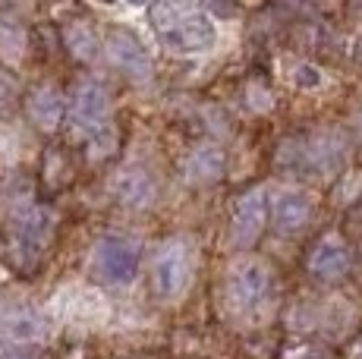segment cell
Segmentation results:
<instances>
[{
	"label": "cell",
	"mask_w": 362,
	"mask_h": 359,
	"mask_svg": "<svg viewBox=\"0 0 362 359\" xmlns=\"http://www.w3.org/2000/svg\"><path fill=\"white\" fill-rule=\"evenodd\" d=\"M271 296V271L259 259H240L227 271V302L236 315H252Z\"/></svg>",
	"instance_id": "obj_1"
},
{
	"label": "cell",
	"mask_w": 362,
	"mask_h": 359,
	"mask_svg": "<svg viewBox=\"0 0 362 359\" xmlns=\"http://www.w3.org/2000/svg\"><path fill=\"white\" fill-rule=\"evenodd\" d=\"M192 249L186 240H167L161 243V249L155 255V265H151V281L161 300H177L186 293L192 281Z\"/></svg>",
	"instance_id": "obj_2"
},
{
	"label": "cell",
	"mask_w": 362,
	"mask_h": 359,
	"mask_svg": "<svg viewBox=\"0 0 362 359\" xmlns=\"http://www.w3.org/2000/svg\"><path fill=\"white\" fill-rule=\"evenodd\" d=\"M92 271L104 284H129L139 271V246L127 237H104L92 252Z\"/></svg>",
	"instance_id": "obj_3"
},
{
	"label": "cell",
	"mask_w": 362,
	"mask_h": 359,
	"mask_svg": "<svg viewBox=\"0 0 362 359\" xmlns=\"http://www.w3.org/2000/svg\"><path fill=\"white\" fill-rule=\"evenodd\" d=\"M268 215H271V205L264 189H249L236 199L233 218H230V240L236 249L255 246V240L262 237L264 224H268Z\"/></svg>",
	"instance_id": "obj_4"
},
{
	"label": "cell",
	"mask_w": 362,
	"mask_h": 359,
	"mask_svg": "<svg viewBox=\"0 0 362 359\" xmlns=\"http://www.w3.org/2000/svg\"><path fill=\"white\" fill-rule=\"evenodd\" d=\"M51 334V324L47 315L41 309L29 306V302H10V306H0V337L6 343H41Z\"/></svg>",
	"instance_id": "obj_5"
},
{
	"label": "cell",
	"mask_w": 362,
	"mask_h": 359,
	"mask_svg": "<svg viewBox=\"0 0 362 359\" xmlns=\"http://www.w3.org/2000/svg\"><path fill=\"white\" fill-rule=\"evenodd\" d=\"M161 38H164L167 51L183 54V57H199V54H208L218 45V25H214L205 13H196V16H189L186 23L164 29Z\"/></svg>",
	"instance_id": "obj_6"
},
{
	"label": "cell",
	"mask_w": 362,
	"mask_h": 359,
	"mask_svg": "<svg viewBox=\"0 0 362 359\" xmlns=\"http://www.w3.org/2000/svg\"><path fill=\"white\" fill-rule=\"evenodd\" d=\"M73 123L79 133L98 136L110 129V95L98 82H82L73 95Z\"/></svg>",
	"instance_id": "obj_7"
},
{
	"label": "cell",
	"mask_w": 362,
	"mask_h": 359,
	"mask_svg": "<svg viewBox=\"0 0 362 359\" xmlns=\"http://www.w3.org/2000/svg\"><path fill=\"white\" fill-rule=\"evenodd\" d=\"M104 51H107V60L117 66L123 76H129L132 82H148L151 79V57L145 54V47L139 45L129 32H110L107 41H104Z\"/></svg>",
	"instance_id": "obj_8"
},
{
	"label": "cell",
	"mask_w": 362,
	"mask_h": 359,
	"mask_svg": "<svg viewBox=\"0 0 362 359\" xmlns=\"http://www.w3.org/2000/svg\"><path fill=\"white\" fill-rule=\"evenodd\" d=\"M54 233V215L47 208H32L23 211L13 227V249L23 259H38L45 252V246L51 243Z\"/></svg>",
	"instance_id": "obj_9"
},
{
	"label": "cell",
	"mask_w": 362,
	"mask_h": 359,
	"mask_svg": "<svg viewBox=\"0 0 362 359\" xmlns=\"http://www.w3.org/2000/svg\"><path fill=\"white\" fill-rule=\"evenodd\" d=\"M312 211H315L312 196L303 189H277L274 199H271V224L284 237L303 230L312 220Z\"/></svg>",
	"instance_id": "obj_10"
},
{
	"label": "cell",
	"mask_w": 362,
	"mask_h": 359,
	"mask_svg": "<svg viewBox=\"0 0 362 359\" xmlns=\"http://www.w3.org/2000/svg\"><path fill=\"white\" fill-rule=\"evenodd\" d=\"M110 186H114V196L120 199V205H127V208L142 211V208H151V205L158 202L155 177L142 167H123Z\"/></svg>",
	"instance_id": "obj_11"
},
{
	"label": "cell",
	"mask_w": 362,
	"mask_h": 359,
	"mask_svg": "<svg viewBox=\"0 0 362 359\" xmlns=\"http://www.w3.org/2000/svg\"><path fill=\"white\" fill-rule=\"evenodd\" d=\"M350 265H353L350 246L340 237H325L309 255V271L315 274L318 281H340L350 271Z\"/></svg>",
	"instance_id": "obj_12"
},
{
	"label": "cell",
	"mask_w": 362,
	"mask_h": 359,
	"mask_svg": "<svg viewBox=\"0 0 362 359\" xmlns=\"http://www.w3.org/2000/svg\"><path fill=\"white\" fill-rule=\"evenodd\" d=\"M346 155H350V142H346L344 133L337 129H325V133H315L305 145V161L315 164V170L322 174H331V170L344 167Z\"/></svg>",
	"instance_id": "obj_13"
},
{
	"label": "cell",
	"mask_w": 362,
	"mask_h": 359,
	"mask_svg": "<svg viewBox=\"0 0 362 359\" xmlns=\"http://www.w3.org/2000/svg\"><path fill=\"white\" fill-rule=\"evenodd\" d=\"M25 114H29V120L38 129H45V133H54V129L64 123L66 101H64V95H60L54 86H38L29 95V101H25Z\"/></svg>",
	"instance_id": "obj_14"
},
{
	"label": "cell",
	"mask_w": 362,
	"mask_h": 359,
	"mask_svg": "<svg viewBox=\"0 0 362 359\" xmlns=\"http://www.w3.org/2000/svg\"><path fill=\"white\" fill-rule=\"evenodd\" d=\"M183 174L192 186H211L224 177V151L218 145H199L183 164Z\"/></svg>",
	"instance_id": "obj_15"
},
{
	"label": "cell",
	"mask_w": 362,
	"mask_h": 359,
	"mask_svg": "<svg viewBox=\"0 0 362 359\" xmlns=\"http://www.w3.org/2000/svg\"><path fill=\"white\" fill-rule=\"evenodd\" d=\"M202 13V0H155L151 6V23H155L158 32L170 29V25L186 23L189 16Z\"/></svg>",
	"instance_id": "obj_16"
},
{
	"label": "cell",
	"mask_w": 362,
	"mask_h": 359,
	"mask_svg": "<svg viewBox=\"0 0 362 359\" xmlns=\"http://www.w3.org/2000/svg\"><path fill=\"white\" fill-rule=\"evenodd\" d=\"M66 47L73 57L79 60H92L95 54H98V38H95V32L88 29L86 23H76L66 29Z\"/></svg>",
	"instance_id": "obj_17"
},
{
	"label": "cell",
	"mask_w": 362,
	"mask_h": 359,
	"mask_svg": "<svg viewBox=\"0 0 362 359\" xmlns=\"http://www.w3.org/2000/svg\"><path fill=\"white\" fill-rule=\"evenodd\" d=\"M25 54V35L16 25H0V60L4 64H16Z\"/></svg>",
	"instance_id": "obj_18"
},
{
	"label": "cell",
	"mask_w": 362,
	"mask_h": 359,
	"mask_svg": "<svg viewBox=\"0 0 362 359\" xmlns=\"http://www.w3.org/2000/svg\"><path fill=\"white\" fill-rule=\"evenodd\" d=\"M287 79L293 82L296 88H305V92H315V88H322V86H325V73L318 70V66H312V64H303V60L290 64Z\"/></svg>",
	"instance_id": "obj_19"
},
{
	"label": "cell",
	"mask_w": 362,
	"mask_h": 359,
	"mask_svg": "<svg viewBox=\"0 0 362 359\" xmlns=\"http://www.w3.org/2000/svg\"><path fill=\"white\" fill-rule=\"evenodd\" d=\"M19 158V136L10 126H0V164H13Z\"/></svg>",
	"instance_id": "obj_20"
},
{
	"label": "cell",
	"mask_w": 362,
	"mask_h": 359,
	"mask_svg": "<svg viewBox=\"0 0 362 359\" xmlns=\"http://www.w3.org/2000/svg\"><path fill=\"white\" fill-rule=\"evenodd\" d=\"M10 95H13V82L6 79L4 73H0V107H4L6 101H10Z\"/></svg>",
	"instance_id": "obj_21"
},
{
	"label": "cell",
	"mask_w": 362,
	"mask_h": 359,
	"mask_svg": "<svg viewBox=\"0 0 362 359\" xmlns=\"http://www.w3.org/2000/svg\"><path fill=\"white\" fill-rule=\"evenodd\" d=\"M0 359H35V356H29L25 350H19V343H10V350H4Z\"/></svg>",
	"instance_id": "obj_22"
},
{
	"label": "cell",
	"mask_w": 362,
	"mask_h": 359,
	"mask_svg": "<svg viewBox=\"0 0 362 359\" xmlns=\"http://www.w3.org/2000/svg\"><path fill=\"white\" fill-rule=\"evenodd\" d=\"M123 4H129V6H136V10H139V6H145L148 0H123Z\"/></svg>",
	"instance_id": "obj_23"
},
{
	"label": "cell",
	"mask_w": 362,
	"mask_h": 359,
	"mask_svg": "<svg viewBox=\"0 0 362 359\" xmlns=\"http://www.w3.org/2000/svg\"><path fill=\"white\" fill-rule=\"evenodd\" d=\"M350 359H362V341L356 343V350H353V356H350Z\"/></svg>",
	"instance_id": "obj_24"
},
{
	"label": "cell",
	"mask_w": 362,
	"mask_h": 359,
	"mask_svg": "<svg viewBox=\"0 0 362 359\" xmlns=\"http://www.w3.org/2000/svg\"><path fill=\"white\" fill-rule=\"evenodd\" d=\"M359 133H362V114H359Z\"/></svg>",
	"instance_id": "obj_25"
}]
</instances>
